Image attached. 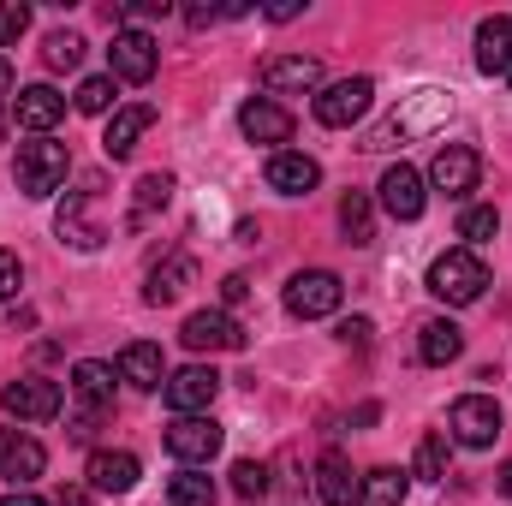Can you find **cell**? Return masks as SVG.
<instances>
[{
    "mask_svg": "<svg viewBox=\"0 0 512 506\" xmlns=\"http://www.w3.org/2000/svg\"><path fill=\"white\" fill-rule=\"evenodd\" d=\"M447 120H453V90H411V96H399V108L387 114L382 126L364 137V149H399L411 137L441 131Z\"/></svg>",
    "mask_w": 512,
    "mask_h": 506,
    "instance_id": "6da1fadb",
    "label": "cell"
},
{
    "mask_svg": "<svg viewBox=\"0 0 512 506\" xmlns=\"http://www.w3.org/2000/svg\"><path fill=\"white\" fill-rule=\"evenodd\" d=\"M66 173H72L66 143H54V137H30V143H18L12 179H18V191H24V197H54V191L66 185Z\"/></svg>",
    "mask_w": 512,
    "mask_h": 506,
    "instance_id": "7a4b0ae2",
    "label": "cell"
},
{
    "mask_svg": "<svg viewBox=\"0 0 512 506\" xmlns=\"http://www.w3.org/2000/svg\"><path fill=\"white\" fill-rule=\"evenodd\" d=\"M483 286H489V262L471 251H441L429 262V292L441 298V304H477L483 298Z\"/></svg>",
    "mask_w": 512,
    "mask_h": 506,
    "instance_id": "3957f363",
    "label": "cell"
},
{
    "mask_svg": "<svg viewBox=\"0 0 512 506\" xmlns=\"http://www.w3.org/2000/svg\"><path fill=\"white\" fill-rule=\"evenodd\" d=\"M501 405L489 399V393H465V399H453V411H447V429H453V441L459 447H471V453H483V447H495L501 441Z\"/></svg>",
    "mask_w": 512,
    "mask_h": 506,
    "instance_id": "277c9868",
    "label": "cell"
},
{
    "mask_svg": "<svg viewBox=\"0 0 512 506\" xmlns=\"http://www.w3.org/2000/svg\"><path fill=\"white\" fill-rule=\"evenodd\" d=\"M340 298H346V286H340V274H328V268H304V274H292V280H286V310H292L298 322L334 316V310H340Z\"/></svg>",
    "mask_w": 512,
    "mask_h": 506,
    "instance_id": "5b68a950",
    "label": "cell"
},
{
    "mask_svg": "<svg viewBox=\"0 0 512 506\" xmlns=\"http://www.w3.org/2000/svg\"><path fill=\"white\" fill-rule=\"evenodd\" d=\"M370 102H376V84H370V78H340V84H328V90L316 96V120L328 131H346L370 114Z\"/></svg>",
    "mask_w": 512,
    "mask_h": 506,
    "instance_id": "8992f818",
    "label": "cell"
},
{
    "mask_svg": "<svg viewBox=\"0 0 512 506\" xmlns=\"http://www.w3.org/2000/svg\"><path fill=\"white\" fill-rule=\"evenodd\" d=\"M0 405H6V417H18V423H48V417H60L66 393H60V381H48V376H24L0 393Z\"/></svg>",
    "mask_w": 512,
    "mask_h": 506,
    "instance_id": "52a82bcc",
    "label": "cell"
},
{
    "mask_svg": "<svg viewBox=\"0 0 512 506\" xmlns=\"http://www.w3.org/2000/svg\"><path fill=\"white\" fill-rule=\"evenodd\" d=\"M167 453L179 459V465H209L215 453H221V423L203 411V417H173L167 423Z\"/></svg>",
    "mask_w": 512,
    "mask_h": 506,
    "instance_id": "ba28073f",
    "label": "cell"
},
{
    "mask_svg": "<svg viewBox=\"0 0 512 506\" xmlns=\"http://www.w3.org/2000/svg\"><path fill=\"white\" fill-rule=\"evenodd\" d=\"M167 405L179 411V417H203L209 405H215V393H221V376H215V364H185V370H173L167 376Z\"/></svg>",
    "mask_w": 512,
    "mask_h": 506,
    "instance_id": "9c48e42d",
    "label": "cell"
},
{
    "mask_svg": "<svg viewBox=\"0 0 512 506\" xmlns=\"http://www.w3.org/2000/svg\"><path fill=\"white\" fill-rule=\"evenodd\" d=\"M256 78L268 96H310L322 84V60L316 54H274V60H262Z\"/></svg>",
    "mask_w": 512,
    "mask_h": 506,
    "instance_id": "30bf717a",
    "label": "cell"
},
{
    "mask_svg": "<svg viewBox=\"0 0 512 506\" xmlns=\"http://www.w3.org/2000/svg\"><path fill=\"white\" fill-rule=\"evenodd\" d=\"M477 179H483V155H477L471 143H447V149L429 161V185L447 191V197H471Z\"/></svg>",
    "mask_w": 512,
    "mask_h": 506,
    "instance_id": "8fae6325",
    "label": "cell"
},
{
    "mask_svg": "<svg viewBox=\"0 0 512 506\" xmlns=\"http://www.w3.org/2000/svg\"><path fill=\"white\" fill-rule=\"evenodd\" d=\"M108 66H114V78H126V84H149L155 66H161V48H155L149 30H120L114 48H108Z\"/></svg>",
    "mask_w": 512,
    "mask_h": 506,
    "instance_id": "7c38bea8",
    "label": "cell"
},
{
    "mask_svg": "<svg viewBox=\"0 0 512 506\" xmlns=\"http://www.w3.org/2000/svg\"><path fill=\"white\" fill-rule=\"evenodd\" d=\"M179 340H185L191 352H239V346H245V328H239L227 310H197V316H185Z\"/></svg>",
    "mask_w": 512,
    "mask_h": 506,
    "instance_id": "4fadbf2b",
    "label": "cell"
},
{
    "mask_svg": "<svg viewBox=\"0 0 512 506\" xmlns=\"http://www.w3.org/2000/svg\"><path fill=\"white\" fill-rule=\"evenodd\" d=\"M382 209L393 215V221H417L423 209H429V191H423V173L417 167H387L382 173Z\"/></svg>",
    "mask_w": 512,
    "mask_h": 506,
    "instance_id": "5bb4252c",
    "label": "cell"
},
{
    "mask_svg": "<svg viewBox=\"0 0 512 506\" xmlns=\"http://www.w3.org/2000/svg\"><path fill=\"white\" fill-rule=\"evenodd\" d=\"M268 185H274L280 197H310V191L322 185V167H316L310 155H298V149H274V155H268Z\"/></svg>",
    "mask_w": 512,
    "mask_h": 506,
    "instance_id": "9a60e30c",
    "label": "cell"
},
{
    "mask_svg": "<svg viewBox=\"0 0 512 506\" xmlns=\"http://www.w3.org/2000/svg\"><path fill=\"white\" fill-rule=\"evenodd\" d=\"M12 114H18L24 131H54L60 120H66V96H60L54 84H30V90H18Z\"/></svg>",
    "mask_w": 512,
    "mask_h": 506,
    "instance_id": "2e32d148",
    "label": "cell"
},
{
    "mask_svg": "<svg viewBox=\"0 0 512 506\" xmlns=\"http://www.w3.org/2000/svg\"><path fill=\"white\" fill-rule=\"evenodd\" d=\"M42 465H48L42 441H30L18 429H0V477L6 483H30V477H42Z\"/></svg>",
    "mask_w": 512,
    "mask_h": 506,
    "instance_id": "e0dca14e",
    "label": "cell"
},
{
    "mask_svg": "<svg viewBox=\"0 0 512 506\" xmlns=\"http://www.w3.org/2000/svg\"><path fill=\"white\" fill-rule=\"evenodd\" d=\"M72 399L84 405V417L114 411V370H108V364H96V358L72 364Z\"/></svg>",
    "mask_w": 512,
    "mask_h": 506,
    "instance_id": "ac0fdd59",
    "label": "cell"
},
{
    "mask_svg": "<svg viewBox=\"0 0 512 506\" xmlns=\"http://www.w3.org/2000/svg\"><path fill=\"white\" fill-rule=\"evenodd\" d=\"M239 131L251 137V143H286L292 137V114L280 108V102H268V96H256L239 108Z\"/></svg>",
    "mask_w": 512,
    "mask_h": 506,
    "instance_id": "d6986e66",
    "label": "cell"
},
{
    "mask_svg": "<svg viewBox=\"0 0 512 506\" xmlns=\"http://www.w3.org/2000/svg\"><path fill=\"white\" fill-rule=\"evenodd\" d=\"M84 203H90V179H84V185H78V191L66 197V209H60V221H54V233H60V239L72 245V251H96V245L108 239L102 227H90V215H84Z\"/></svg>",
    "mask_w": 512,
    "mask_h": 506,
    "instance_id": "ffe728a7",
    "label": "cell"
},
{
    "mask_svg": "<svg viewBox=\"0 0 512 506\" xmlns=\"http://www.w3.org/2000/svg\"><path fill=\"white\" fill-rule=\"evenodd\" d=\"M90 489H102V495H126L137 489V477H143V465H137V453H90Z\"/></svg>",
    "mask_w": 512,
    "mask_h": 506,
    "instance_id": "44dd1931",
    "label": "cell"
},
{
    "mask_svg": "<svg viewBox=\"0 0 512 506\" xmlns=\"http://www.w3.org/2000/svg\"><path fill=\"white\" fill-rule=\"evenodd\" d=\"M512 66V18L507 12H495V18H483L477 24V72H507Z\"/></svg>",
    "mask_w": 512,
    "mask_h": 506,
    "instance_id": "7402d4cb",
    "label": "cell"
},
{
    "mask_svg": "<svg viewBox=\"0 0 512 506\" xmlns=\"http://www.w3.org/2000/svg\"><path fill=\"white\" fill-rule=\"evenodd\" d=\"M155 126V108L149 102H131V108H114V120H108V131H102V149L120 161V155H131L137 149V137Z\"/></svg>",
    "mask_w": 512,
    "mask_h": 506,
    "instance_id": "603a6c76",
    "label": "cell"
},
{
    "mask_svg": "<svg viewBox=\"0 0 512 506\" xmlns=\"http://www.w3.org/2000/svg\"><path fill=\"white\" fill-rule=\"evenodd\" d=\"M316 501L322 506H352L358 501V477H352L346 453H322V459H316Z\"/></svg>",
    "mask_w": 512,
    "mask_h": 506,
    "instance_id": "cb8c5ba5",
    "label": "cell"
},
{
    "mask_svg": "<svg viewBox=\"0 0 512 506\" xmlns=\"http://www.w3.org/2000/svg\"><path fill=\"white\" fill-rule=\"evenodd\" d=\"M120 376H126L131 387H143V393L167 387V358H161V346H149V340H131L126 352H120Z\"/></svg>",
    "mask_w": 512,
    "mask_h": 506,
    "instance_id": "d4e9b609",
    "label": "cell"
},
{
    "mask_svg": "<svg viewBox=\"0 0 512 506\" xmlns=\"http://www.w3.org/2000/svg\"><path fill=\"white\" fill-rule=\"evenodd\" d=\"M191 280H197V262H191V256H167L161 268H149L143 298H149V304H173V298H185Z\"/></svg>",
    "mask_w": 512,
    "mask_h": 506,
    "instance_id": "484cf974",
    "label": "cell"
},
{
    "mask_svg": "<svg viewBox=\"0 0 512 506\" xmlns=\"http://www.w3.org/2000/svg\"><path fill=\"white\" fill-rule=\"evenodd\" d=\"M459 352H465V334H459L447 316H435V322H423V328H417V358H423V364H435V370H441V364H453Z\"/></svg>",
    "mask_w": 512,
    "mask_h": 506,
    "instance_id": "4316f807",
    "label": "cell"
},
{
    "mask_svg": "<svg viewBox=\"0 0 512 506\" xmlns=\"http://www.w3.org/2000/svg\"><path fill=\"white\" fill-rule=\"evenodd\" d=\"M340 227H346V245H370L376 239V203L364 191H346L340 197Z\"/></svg>",
    "mask_w": 512,
    "mask_h": 506,
    "instance_id": "83f0119b",
    "label": "cell"
},
{
    "mask_svg": "<svg viewBox=\"0 0 512 506\" xmlns=\"http://www.w3.org/2000/svg\"><path fill=\"white\" fill-rule=\"evenodd\" d=\"M405 501V471L376 465L370 477H358V506H399Z\"/></svg>",
    "mask_w": 512,
    "mask_h": 506,
    "instance_id": "f1b7e54d",
    "label": "cell"
},
{
    "mask_svg": "<svg viewBox=\"0 0 512 506\" xmlns=\"http://www.w3.org/2000/svg\"><path fill=\"white\" fill-rule=\"evenodd\" d=\"M167 501L173 506H215V483H209L197 465H179L173 483H167Z\"/></svg>",
    "mask_w": 512,
    "mask_h": 506,
    "instance_id": "f546056e",
    "label": "cell"
},
{
    "mask_svg": "<svg viewBox=\"0 0 512 506\" xmlns=\"http://www.w3.org/2000/svg\"><path fill=\"white\" fill-rule=\"evenodd\" d=\"M167 197H173V179H167V173H143V179H137V209H131V227H143L155 209H167Z\"/></svg>",
    "mask_w": 512,
    "mask_h": 506,
    "instance_id": "4dcf8cb0",
    "label": "cell"
},
{
    "mask_svg": "<svg viewBox=\"0 0 512 506\" xmlns=\"http://www.w3.org/2000/svg\"><path fill=\"white\" fill-rule=\"evenodd\" d=\"M42 60H48L54 72H72V66L84 60V36H78V30H54L48 48H42Z\"/></svg>",
    "mask_w": 512,
    "mask_h": 506,
    "instance_id": "1f68e13d",
    "label": "cell"
},
{
    "mask_svg": "<svg viewBox=\"0 0 512 506\" xmlns=\"http://www.w3.org/2000/svg\"><path fill=\"white\" fill-rule=\"evenodd\" d=\"M501 233V215L489 209V203H477V209H465L459 215V239H471V245H489Z\"/></svg>",
    "mask_w": 512,
    "mask_h": 506,
    "instance_id": "d6a6232c",
    "label": "cell"
},
{
    "mask_svg": "<svg viewBox=\"0 0 512 506\" xmlns=\"http://www.w3.org/2000/svg\"><path fill=\"white\" fill-rule=\"evenodd\" d=\"M417 477L423 483H441L447 477V435H423L417 441Z\"/></svg>",
    "mask_w": 512,
    "mask_h": 506,
    "instance_id": "836d02e7",
    "label": "cell"
},
{
    "mask_svg": "<svg viewBox=\"0 0 512 506\" xmlns=\"http://www.w3.org/2000/svg\"><path fill=\"white\" fill-rule=\"evenodd\" d=\"M72 102H78V114H108L114 108V78H84Z\"/></svg>",
    "mask_w": 512,
    "mask_h": 506,
    "instance_id": "e575fe53",
    "label": "cell"
},
{
    "mask_svg": "<svg viewBox=\"0 0 512 506\" xmlns=\"http://www.w3.org/2000/svg\"><path fill=\"white\" fill-rule=\"evenodd\" d=\"M233 495H245V501H262V495H268V465H256V459H239V465H233Z\"/></svg>",
    "mask_w": 512,
    "mask_h": 506,
    "instance_id": "d590c367",
    "label": "cell"
},
{
    "mask_svg": "<svg viewBox=\"0 0 512 506\" xmlns=\"http://www.w3.org/2000/svg\"><path fill=\"white\" fill-rule=\"evenodd\" d=\"M24 30H30V6H18V0H0V48H12Z\"/></svg>",
    "mask_w": 512,
    "mask_h": 506,
    "instance_id": "8d00e7d4",
    "label": "cell"
},
{
    "mask_svg": "<svg viewBox=\"0 0 512 506\" xmlns=\"http://www.w3.org/2000/svg\"><path fill=\"white\" fill-rule=\"evenodd\" d=\"M18 286H24V262H18L12 251H0V304H6Z\"/></svg>",
    "mask_w": 512,
    "mask_h": 506,
    "instance_id": "74e56055",
    "label": "cell"
},
{
    "mask_svg": "<svg viewBox=\"0 0 512 506\" xmlns=\"http://www.w3.org/2000/svg\"><path fill=\"white\" fill-rule=\"evenodd\" d=\"M370 334H376V328H370L364 316H352V322H340V340H346V346H358V352L370 346Z\"/></svg>",
    "mask_w": 512,
    "mask_h": 506,
    "instance_id": "f35d334b",
    "label": "cell"
},
{
    "mask_svg": "<svg viewBox=\"0 0 512 506\" xmlns=\"http://www.w3.org/2000/svg\"><path fill=\"white\" fill-rule=\"evenodd\" d=\"M221 298H227V304H245V298H251V280H245V274H227V280H221Z\"/></svg>",
    "mask_w": 512,
    "mask_h": 506,
    "instance_id": "ab89813d",
    "label": "cell"
},
{
    "mask_svg": "<svg viewBox=\"0 0 512 506\" xmlns=\"http://www.w3.org/2000/svg\"><path fill=\"white\" fill-rule=\"evenodd\" d=\"M54 506H90V489H60V501Z\"/></svg>",
    "mask_w": 512,
    "mask_h": 506,
    "instance_id": "60d3db41",
    "label": "cell"
},
{
    "mask_svg": "<svg viewBox=\"0 0 512 506\" xmlns=\"http://www.w3.org/2000/svg\"><path fill=\"white\" fill-rule=\"evenodd\" d=\"M0 506H48V501H36V495H24V489H18V495H6Z\"/></svg>",
    "mask_w": 512,
    "mask_h": 506,
    "instance_id": "b9f144b4",
    "label": "cell"
},
{
    "mask_svg": "<svg viewBox=\"0 0 512 506\" xmlns=\"http://www.w3.org/2000/svg\"><path fill=\"white\" fill-rule=\"evenodd\" d=\"M6 90H12V60L0 54V96H6Z\"/></svg>",
    "mask_w": 512,
    "mask_h": 506,
    "instance_id": "7bdbcfd3",
    "label": "cell"
},
{
    "mask_svg": "<svg viewBox=\"0 0 512 506\" xmlns=\"http://www.w3.org/2000/svg\"><path fill=\"white\" fill-rule=\"evenodd\" d=\"M501 495H507V501H512V465H507V471H501Z\"/></svg>",
    "mask_w": 512,
    "mask_h": 506,
    "instance_id": "ee69618b",
    "label": "cell"
},
{
    "mask_svg": "<svg viewBox=\"0 0 512 506\" xmlns=\"http://www.w3.org/2000/svg\"><path fill=\"white\" fill-rule=\"evenodd\" d=\"M507 84H512V66H507Z\"/></svg>",
    "mask_w": 512,
    "mask_h": 506,
    "instance_id": "f6af8a7d",
    "label": "cell"
}]
</instances>
